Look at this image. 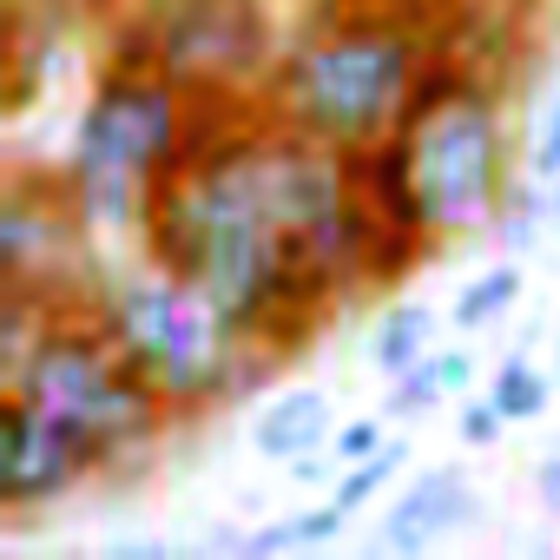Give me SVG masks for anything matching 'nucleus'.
I'll use <instances>...</instances> for the list:
<instances>
[{
    "mask_svg": "<svg viewBox=\"0 0 560 560\" xmlns=\"http://www.w3.org/2000/svg\"><path fill=\"white\" fill-rule=\"evenodd\" d=\"M330 435H337V409H330V396L324 389H277V396H264V409L250 416V448L264 455V462H298V455H311V448H330Z\"/></svg>",
    "mask_w": 560,
    "mask_h": 560,
    "instance_id": "nucleus-11",
    "label": "nucleus"
},
{
    "mask_svg": "<svg viewBox=\"0 0 560 560\" xmlns=\"http://www.w3.org/2000/svg\"><path fill=\"white\" fill-rule=\"evenodd\" d=\"M534 494H540V508H547V521L560 527V435L540 448V462H534Z\"/></svg>",
    "mask_w": 560,
    "mask_h": 560,
    "instance_id": "nucleus-22",
    "label": "nucleus"
},
{
    "mask_svg": "<svg viewBox=\"0 0 560 560\" xmlns=\"http://www.w3.org/2000/svg\"><path fill=\"white\" fill-rule=\"evenodd\" d=\"M86 218L73 211L60 172H14L8 198H0V277L8 291L34 298H67V270L86 244Z\"/></svg>",
    "mask_w": 560,
    "mask_h": 560,
    "instance_id": "nucleus-8",
    "label": "nucleus"
},
{
    "mask_svg": "<svg viewBox=\"0 0 560 560\" xmlns=\"http://www.w3.org/2000/svg\"><path fill=\"white\" fill-rule=\"evenodd\" d=\"M126 34L198 100H257L277 67V14L270 0H139Z\"/></svg>",
    "mask_w": 560,
    "mask_h": 560,
    "instance_id": "nucleus-7",
    "label": "nucleus"
},
{
    "mask_svg": "<svg viewBox=\"0 0 560 560\" xmlns=\"http://www.w3.org/2000/svg\"><path fill=\"white\" fill-rule=\"evenodd\" d=\"M435 363H442L448 396H468V389H475V357H468V350H435Z\"/></svg>",
    "mask_w": 560,
    "mask_h": 560,
    "instance_id": "nucleus-23",
    "label": "nucleus"
},
{
    "mask_svg": "<svg viewBox=\"0 0 560 560\" xmlns=\"http://www.w3.org/2000/svg\"><path fill=\"white\" fill-rule=\"evenodd\" d=\"M100 475V455L27 396L0 402V514H40L86 488Z\"/></svg>",
    "mask_w": 560,
    "mask_h": 560,
    "instance_id": "nucleus-9",
    "label": "nucleus"
},
{
    "mask_svg": "<svg viewBox=\"0 0 560 560\" xmlns=\"http://www.w3.org/2000/svg\"><path fill=\"white\" fill-rule=\"evenodd\" d=\"M448 402V383H442V363L435 357H422L416 370H402V376H389V422H416V416H429V409H442Z\"/></svg>",
    "mask_w": 560,
    "mask_h": 560,
    "instance_id": "nucleus-18",
    "label": "nucleus"
},
{
    "mask_svg": "<svg viewBox=\"0 0 560 560\" xmlns=\"http://www.w3.org/2000/svg\"><path fill=\"white\" fill-rule=\"evenodd\" d=\"M198 119H205V100L185 93L126 34L113 47L106 73L93 80V93L73 119V145L60 159V185L93 237L145 231V211L165 191V178L185 165Z\"/></svg>",
    "mask_w": 560,
    "mask_h": 560,
    "instance_id": "nucleus-4",
    "label": "nucleus"
},
{
    "mask_svg": "<svg viewBox=\"0 0 560 560\" xmlns=\"http://www.w3.org/2000/svg\"><path fill=\"white\" fill-rule=\"evenodd\" d=\"M40 8H47L54 21H80V14H113L119 0H40Z\"/></svg>",
    "mask_w": 560,
    "mask_h": 560,
    "instance_id": "nucleus-24",
    "label": "nucleus"
},
{
    "mask_svg": "<svg viewBox=\"0 0 560 560\" xmlns=\"http://www.w3.org/2000/svg\"><path fill=\"white\" fill-rule=\"evenodd\" d=\"M475 521H481V488H475L462 468H422V475L383 508V534H376V540H383L389 553L422 560L429 547L468 534Z\"/></svg>",
    "mask_w": 560,
    "mask_h": 560,
    "instance_id": "nucleus-10",
    "label": "nucleus"
},
{
    "mask_svg": "<svg viewBox=\"0 0 560 560\" xmlns=\"http://www.w3.org/2000/svg\"><path fill=\"white\" fill-rule=\"evenodd\" d=\"M553 370H560V357H553Z\"/></svg>",
    "mask_w": 560,
    "mask_h": 560,
    "instance_id": "nucleus-26",
    "label": "nucleus"
},
{
    "mask_svg": "<svg viewBox=\"0 0 560 560\" xmlns=\"http://www.w3.org/2000/svg\"><path fill=\"white\" fill-rule=\"evenodd\" d=\"M488 396L501 402L508 422H540L547 402H553V376H547L527 350H508V357L494 363V376H488Z\"/></svg>",
    "mask_w": 560,
    "mask_h": 560,
    "instance_id": "nucleus-15",
    "label": "nucleus"
},
{
    "mask_svg": "<svg viewBox=\"0 0 560 560\" xmlns=\"http://www.w3.org/2000/svg\"><path fill=\"white\" fill-rule=\"evenodd\" d=\"M527 178H560V93H553V106H547V113H540V126H534Z\"/></svg>",
    "mask_w": 560,
    "mask_h": 560,
    "instance_id": "nucleus-21",
    "label": "nucleus"
},
{
    "mask_svg": "<svg viewBox=\"0 0 560 560\" xmlns=\"http://www.w3.org/2000/svg\"><path fill=\"white\" fill-rule=\"evenodd\" d=\"M0 383H8V396H27L34 409L60 416L100 455V468L145 455L172 422L159 389L126 363V350L100 330L86 304L54 311L14 363H0Z\"/></svg>",
    "mask_w": 560,
    "mask_h": 560,
    "instance_id": "nucleus-6",
    "label": "nucleus"
},
{
    "mask_svg": "<svg viewBox=\"0 0 560 560\" xmlns=\"http://www.w3.org/2000/svg\"><path fill=\"white\" fill-rule=\"evenodd\" d=\"M435 8H468V0H435Z\"/></svg>",
    "mask_w": 560,
    "mask_h": 560,
    "instance_id": "nucleus-25",
    "label": "nucleus"
},
{
    "mask_svg": "<svg viewBox=\"0 0 560 560\" xmlns=\"http://www.w3.org/2000/svg\"><path fill=\"white\" fill-rule=\"evenodd\" d=\"M357 178L389 231L442 250L468 231H488L514 191V139L501 93L455 60H435L396 119V132L357 152Z\"/></svg>",
    "mask_w": 560,
    "mask_h": 560,
    "instance_id": "nucleus-3",
    "label": "nucleus"
},
{
    "mask_svg": "<svg viewBox=\"0 0 560 560\" xmlns=\"http://www.w3.org/2000/svg\"><path fill=\"white\" fill-rule=\"evenodd\" d=\"M343 527H350V514H343V508L324 494L317 508H298V514H277V521L250 527V534H244V553H250V560H264V553H304V547H330Z\"/></svg>",
    "mask_w": 560,
    "mask_h": 560,
    "instance_id": "nucleus-13",
    "label": "nucleus"
},
{
    "mask_svg": "<svg viewBox=\"0 0 560 560\" xmlns=\"http://www.w3.org/2000/svg\"><path fill=\"white\" fill-rule=\"evenodd\" d=\"M435 0H317L277 47L257 106L317 145L370 152L435 67Z\"/></svg>",
    "mask_w": 560,
    "mask_h": 560,
    "instance_id": "nucleus-2",
    "label": "nucleus"
},
{
    "mask_svg": "<svg viewBox=\"0 0 560 560\" xmlns=\"http://www.w3.org/2000/svg\"><path fill=\"white\" fill-rule=\"evenodd\" d=\"M521 298H527V277H521L514 257H501V264L475 270L468 284H462V298L448 304V324H455V330H488V324H501Z\"/></svg>",
    "mask_w": 560,
    "mask_h": 560,
    "instance_id": "nucleus-14",
    "label": "nucleus"
},
{
    "mask_svg": "<svg viewBox=\"0 0 560 560\" xmlns=\"http://www.w3.org/2000/svg\"><path fill=\"white\" fill-rule=\"evenodd\" d=\"M547 218H553V205H547V178H534V185H514V191L501 198V211H494L488 231L501 237V250H534Z\"/></svg>",
    "mask_w": 560,
    "mask_h": 560,
    "instance_id": "nucleus-17",
    "label": "nucleus"
},
{
    "mask_svg": "<svg viewBox=\"0 0 560 560\" xmlns=\"http://www.w3.org/2000/svg\"><path fill=\"white\" fill-rule=\"evenodd\" d=\"M508 429H514V422L501 416V402H494L488 389H481V396H462V409H455V435H462L468 448H494Z\"/></svg>",
    "mask_w": 560,
    "mask_h": 560,
    "instance_id": "nucleus-19",
    "label": "nucleus"
},
{
    "mask_svg": "<svg viewBox=\"0 0 560 560\" xmlns=\"http://www.w3.org/2000/svg\"><path fill=\"white\" fill-rule=\"evenodd\" d=\"M257 113L264 106H224L211 100V139L198 132L185 165L165 178V191L145 211V257L178 270L185 284H198L244 337L264 350L304 337L324 324V298L311 291L298 237L284 231L264 185L257 159Z\"/></svg>",
    "mask_w": 560,
    "mask_h": 560,
    "instance_id": "nucleus-1",
    "label": "nucleus"
},
{
    "mask_svg": "<svg viewBox=\"0 0 560 560\" xmlns=\"http://www.w3.org/2000/svg\"><path fill=\"white\" fill-rule=\"evenodd\" d=\"M435 330H442V317H435L422 298H396V304L376 311L363 357L376 363V376H402V370H416L422 357H435Z\"/></svg>",
    "mask_w": 560,
    "mask_h": 560,
    "instance_id": "nucleus-12",
    "label": "nucleus"
},
{
    "mask_svg": "<svg viewBox=\"0 0 560 560\" xmlns=\"http://www.w3.org/2000/svg\"><path fill=\"white\" fill-rule=\"evenodd\" d=\"M86 311L126 350V363L159 389V402L172 416L224 409L270 370L257 337H244L198 284H185L178 270H165L152 257L106 277Z\"/></svg>",
    "mask_w": 560,
    "mask_h": 560,
    "instance_id": "nucleus-5",
    "label": "nucleus"
},
{
    "mask_svg": "<svg viewBox=\"0 0 560 560\" xmlns=\"http://www.w3.org/2000/svg\"><path fill=\"white\" fill-rule=\"evenodd\" d=\"M402 468H409V442H402V435H389V442H383L370 462H350V468L330 481V501H337V508L357 521V514H363V508H370V501H376V494H383L396 475H402Z\"/></svg>",
    "mask_w": 560,
    "mask_h": 560,
    "instance_id": "nucleus-16",
    "label": "nucleus"
},
{
    "mask_svg": "<svg viewBox=\"0 0 560 560\" xmlns=\"http://www.w3.org/2000/svg\"><path fill=\"white\" fill-rule=\"evenodd\" d=\"M383 442H389V416H357V422H337V435H330V455L350 468V462H370Z\"/></svg>",
    "mask_w": 560,
    "mask_h": 560,
    "instance_id": "nucleus-20",
    "label": "nucleus"
}]
</instances>
